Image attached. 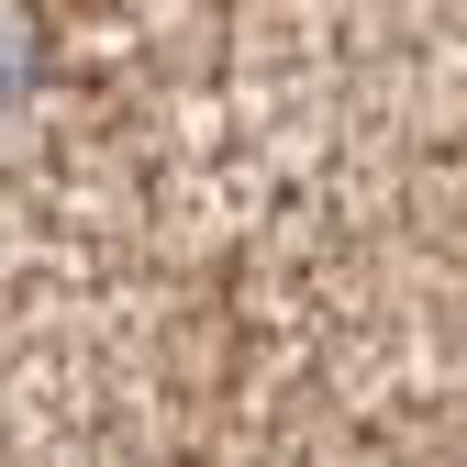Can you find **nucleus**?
Masks as SVG:
<instances>
[{"instance_id": "obj_1", "label": "nucleus", "mask_w": 467, "mask_h": 467, "mask_svg": "<svg viewBox=\"0 0 467 467\" xmlns=\"http://www.w3.org/2000/svg\"><path fill=\"white\" fill-rule=\"evenodd\" d=\"M12 100H23V34L0 23V111H12Z\"/></svg>"}]
</instances>
